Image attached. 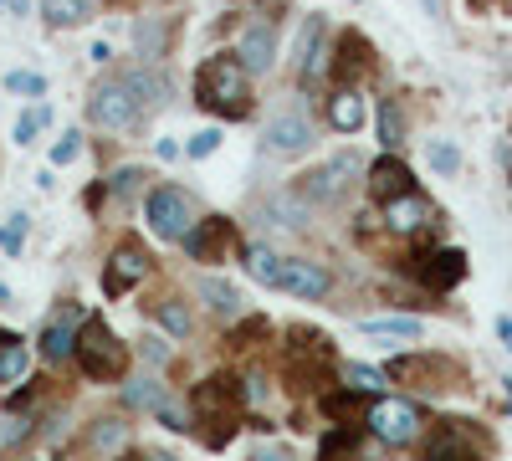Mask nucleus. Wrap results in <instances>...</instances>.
Returning a JSON list of instances; mask_svg holds the SVG:
<instances>
[{
	"label": "nucleus",
	"instance_id": "nucleus-1",
	"mask_svg": "<svg viewBox=\"0 0 512 461\" xmlns=\"http://www.w3.org/2000/svg\"><path fill=\"white\" fill-rule=\"evenodd\" d=\"M251 72L236 62V52L231 57H210V62H200V72H195V98L210 108V113H221V118H246L251 113V82H246Z\"/></svg>",
	"mask_w": 512,
	"mask_h": 461
},
{
	"label": "nucleus",
	"instance_id": "nucleus-2",
	"mask_svg": "<svg viewBox=\"0 0 512 461\" xmlns=\"http://www.w3.org/2000/svg\"><path fill=\"white\" fill-rule=\"evenodd\" d=\"M72 359H77V369L88 374V380H98V385L118 380V374L128 369V349L118 344V333H113L103 318H82Z\"/></svg>",
	"mask_w": 512,
	"mask_h": 461
},
{
	"label": "nucleus",
	"instance_id": "nucleus-3",
	"mask_svg": "<svg viewBox=\"0 0 512 461\" xmlns=\"http://www.w3.org/2000/svg\"><path fill=\"white\" fill-rule=\"evenodd\" d=\"M88 118H93V129H103V134H134L144 123V103L128 93L118 82V72H113V82H98V88H93Z\"/></svg>",
	"mask_w": 512,
	"mask_h": 461
},
{
	"label": "nucleus",
	"instance_id": "nucleus-4",
	"mask_svg": "<svg viewBox=\"0 0 512 461\" xmlns=\"http://www.w3.org/2000/svg\"><path fill=\"white\" fill-rule=\"evenodd\" d=\"M364 426L384 441V446H415L425 431V415L415 400H395V395H379L364 415Z\"/></svg>",
	"mask_w": 512,
	"mask_h": 461
},
{
	"label": "nucleus",
	"instance_id": "nucleus-5",
	"mask_svg": "<svg viewBox=\"0 0 512 461\" xmlns=\"http://www.w3.org/2000/svg\"><path fill=\"white\" fill-rule=\"evenodd\" d=\"M144 221L159 241H185V231L195 226V200L180 185H154L144 195Z\"/></svg>",
	"mask_w": 512,
	"mask_h": 461
},
{
	"label": "nucleus",
	"instance_id": "nucleus-6",
	"mask_svg": "<svg viewBox=\"0 0 512 461\" xmlns=\"http://www.w3.org/2000/svg\"><path fill=\"white\" fill-rule=\"evenodd\" d=\"M359 180V154H333L328 164H318V170L297 175V195H303L308 205H338Z\"/></svg>",
	"mask_w": 512,
	"mask_h": 461
},
{
	"label": "nucleus",
	"instance_id": "nucleus-7",
	"mask_svg": "<svg viewBox=\"0 0 512 461\" xmlns=\"http://www.w3.org/2000/svg\"><path fill=\"white\" fill-rule=\"evenodd\" d=\"M236 226L226 216H205L185 231V251H190V262H226L231 257V246H236Z\"/></svg>",
	"mask_w": 512,
	"mask_h": 461
},
{
	"label": "nucleus",
	"instance_id": "nucleus-8",
	"mask_svg": "<svg viewBox=\"0 0 512 461\" xmlns=\"http://www.w3.org/2000/svg\"><path fill=\"white\" fill-rule=\"evenodd\" d=\"M318 144V129L303 108H282L272 123H267V149L272 154H308Z\"/></svg>",
	"mask_w": 512,
	"mask_h": 461
},
{
	"label": "nucleus",
	"instance_id": "nucleus-9",
	"mask_svg": "<svg viewBox=\"0 0 512 461\" xmlns=\"http://www.w3.org/2000/svg\"><path fill=\"white\" fill-rule=\"evenodd\" d=\"M272 287L292 292V298H308V303H318L323 292L333 287V277H328V267H323V262L287 257V262H277V282H272Z\"/></svg>",
	"mask_w": 512,
	"mask_h": 461
},
{
	"label": "nucleus",
	"instance_id": "nucleus-10",
	"mask_svg": "<svg viewBox=\"0 0 512 461\" xmlns=\"http://www.w3.org/2000/svg\"><path fill=\"white\" fill-rule=\"evenodd\" d=\"M144 277H149V251L139 241H123L108 257V267H103V292L108 298H123V292L134 282H144Z\"/></svg>",
	"mask_w": 512,
	"mask_h": 461
},
{
	"label": "nucleus",
	"instance_id": "nucleus-11",
	"mask_svg": "<svg viewBox=\"0 0 512 461\" xmlns=\"http://www.w3.org/2000/svg\"><path fill=\"white\" fill-rule=\"evenodd\" d=\"M415 277L431 287V292H451V287L466 277V251H461V246L425 251V257H415Z\"/></svg>",
	"mask_w": 512,
	"mask_h": 461
},
{
	"label": "nucleus",
	"instance_id": "nucleus-12",
	"mask_svg": "<svg viewBox=\"0 0 512 461\" xmlns=\"http://www.w3.org/2000/svg\"><path fill=\"white\" fill-rule=\"evenodd\" d=\"M236 62L256 77V72H272L277 62V26L272 21H251L241 36H236Z\"/></svg>",
	"mask_w": 512,
	"mask_h": 461
},
{
	"label": "nucleus",
	"instance_id": "nucleus-13",
	"mask_svg": "<svg viewBox=\"0 0 512 461\" xmlns=\"http://www.w3.org/2000/svg\"><path fill=\"white\" fill-rule=\"evenodd\" d=\"M436 221V211H431V200L425 195H395V200H384V226H390L395 236H415V231H425Z\"/></svg>",
	"mask_w": 512,
	"mask_h": 461
},
{
	"label": "nucleus",
	"instance_id": "nucleus-14",
	"mask_svg": "<svg viewBox=\"0 0 512 461\" xmlns=\"http://www.w3.org/2000/svg\"><path fill=\"white\" fill-rule=\"evenodd\" d=\"M364 118H369L364 93L354 88V82H338L333 98H328V129H338V134H359V129H364Z\"/></svg>",
	"mask_w": 512,
	"mask_h": 461
},
{
	"label": "nucleus",
	"instance_id": "nucleus-15",
	"mask_svg": "<svg viewBox=\"0 0 512 461\" xmlns=\"http://www.w3.org/2000/svg\"><path fill=\"white\" fill-rule=\"evenodd\" d=\"M118 82H123V88L144 103V113L169 103V77H164V72H154V67H123V72H118Z\"/></svg>",
	"mask_w": 512,
	"mask_h": 461
},
{
	"label": "nucleus",
	"instance_id": "nucleus-16",
	"mask_svg": "<svg viewBox=\"0 0 512 461\" xmlns=\"http://www.w3.org/2000/svg\"><path fill=\"white\" fill-rule=\"evenodd\" d=\"M369 190H374L379 200H395V195H410L415 180H410V170H405L395 154H384V159L369 164Z\"/></svg>",
	"mask_w": 512,
	"mask_h": 461
},
{
	"label": "nucleus",
	"instance_id": "nucleus-17",
	"mask_svg": "<svg viewBox=\"0 0 512 461\" xmlns=\"http://www.w3.org/2000/svg\"><path fill=\"white\" fill-rule=\"evenodd\" d=\"M72 323H77V308H62V313H52V323H47V328H41V354H47L52 364L72 359V349H77Z\"/></svg>",
	"mask_w": 512,
	"mask_h": 461
},
{
	"label": "nucleus",
	"instance_id": "nucleus-18",
	"mask_svg": "<svg viewBox=\"0 0 512 461\" xmlns=\"http://www.w3.org/2000/svg\"><path fill=\"white\" fill-rule=\"evenodd\" d=\"M241 380H205L195 395H190V405H195V415H226V410H236L241 400H246V390H236Z\"/></svg>",
	"mask_w": 512,
	"mask_h": 461
},
{
	"label": "nucleus",
	"instance_id": "nucleus-19",
	"mask_svg": "<svg viewBox=\"0 0 512 461\" xmlns=\"http://www.w3.org/2000/svg\"><path fill=\"white\" fill-rule=\"evenodd\" d=\"M267 216H272V226L282 221L287 231H308V221H313V205L297 195V190H277L272 200H267Z\"/></svg>",
	"mask_w": 512,
	"mask_h": 461
},
{
	"label": "nucleus",
	"instance_id": "nucleus-20",
	"mask_svg": "<svg viewBox=\"0 0 512 461\" xmlns=\"http://www.w3.org/2000/svg\"><path fill=\"white\" fill-rule=\"evenodd\" d=\"M93 0H41V16H47V26L67 31V26H88L93 21Z\"/></svg>",
	"mask_w": 512,
	"mask_h": 461
},
{
	"label": "nucleus",
	"instance_id": "nucleus-21",
	"mask_svg": "<svg viewBox=\"0 0 512 461\" xmlns=\"http://www.w3.org/2000/svg\"><path fill=\"white\" fill-rule=\"evenodd\" d=\"M369 41L359 36V31H344V41H338V77L344 82H354V72H364L369 67Z\"/></svg>",
	"mask_w": 512,
	"mask_h": 461
},
{
	"label": "nucleus",
	"instance_id": "nucleus-22",
	"mask_svg": "<svg viewBox=\"0 0 512 461\" xmlns=\"http://www.w3.org/2000/svg\"><path fill=\"white\" fill-rule=\"evenodd\" d=\"M195 292H200V298H205L210 308H216L221 318L241 313V292H236L231 282H221V277H200V282H195Z\"/></svg>",
	"mask_w": 512,
	"mask_h": 461
},
{
	"label": "nucleus",
	"instance_id": "nucleus-23",
	"mask_svg": "<svg viewBox=\"0 0 512 461\" xmlns=\"http://www.w3.org/2000/svg\"><path fill=\"white\" fill-rule=\"evenodd\" d=\"M154 318H159V328L175 333V339H185V333L195 328V318H190L185 298H164V303H154Z\"/></svg>",
	"mask_w": 512,
	"mask_h": 461
},
{
	"label": "nucleus",
	"instance_id": "nucleus-24",
	"mask_svg": "<svg viewBox=\"0 0 512 461\" xmlns=\"http://www.w3.org/2000/svg\"><path fill=\"white\" fill-rule=\"evenodd\" d=\"M344 385H349L354 395H374V390L390 385V369H374V364H349V369H344Z\"/></svg>",
	"mask_w": 512,
	"mask_h": 461
},
{
	"label": "nucleus",
	"instance_id": "nucleus-25",
	"mask_svg": "<svg viewBox=\"0 0 512 461\" xmlns=\"http://www.w3.org/2000/svg\"><path fill=\"white\" fill-rule=\"evenodd\" d=\"M425 461H482V456H472V451H466L461 431L451 426V431H441V436L431 441V451H425Z\"/></svg>",
	"mask_w": 512,
	"mask_h": 461
},
{
	"label": "nucleus",
	"instance_id": "nucleus-26",
	"mask_svg": "<svg viewBox=\"0 0 512 461\" xmlns=\"http://www.w3.org/2000/svg\"><path fill=\"white\" fill-rule=\"evenodd\" d=\"M159 400H164V385L149 380V374H144V380H128V385H123V405H128V410H154Z\"/></svg>",
	"mask_w": 512,
	"mask_h": 461
},
{
	"label": "nucleus",
	"instance_id": "nucleus-27",
	"mask_svg": "<svg viewBox=\"0 0 512 461\" xmlns=\"http://www.w3.org/2000/svg\"><path fill=\"white\" fill-rule=\"evenodd\" d=\"M26 369H31V349H26V339H16V344L0 349V385H16Z\"/></svg>",
	"mask_w": 512,
	"mask_h": 461
},
{
	"label": "nucleus",
	"instance_id": "nucleus-28",
	"mask_svg": "<svg viewBox=\"0 0 512 461\" xmlns=\"http://www.w3.org/2000/svg\"><path fill=\"white\" fill-rule=\"evenodd\" d=\"M318 461H364V456H359L354 431H328V436H323V446H318Z\"/></svg>",
	"mask_w": 512,
	"mask_h": 461
},
{
	"label": "nucleus",
	"instance_id": "nucleus-29",
	"mask_svg": "<svg viewBox=\"0 0 512 461\" xmlns=\"http://www.w3.org/2000/svg\"><path fill=\"white\" fill-rule=\"evenodd\" d=\"M379 144L390 149V154H395V149L405 144V118H400V108H395L390 98L379 103Z\"/></svg>",
	"mask_w": 512,
	"mask_h": 461
},
{
	"label": "nucleus",
	"instance_id": "nucleus-30",
	"mask_svg": "<svg viewBox=\"0 0 512 461\" xmlns=\"http://www.w3.org/2000/svg\"><path fill=\"white\" fill-rule=\"evenodd\" d=\"M364 333H374V339H420V323L415 318H369Z\"/></svg>",
	"mask_w": 512,
	"mask_h": 461
},
{
	"label": "nucleus",
	"instance_id": "nucleus-31",
	"mask_svg": "<svg viewBox=\"0 0 512 461\" xmlns=\"http://www.w3.org/2000/svg\"><path fill=\"white\" fill-rule=\"evenodd\" d=\"M144 180H149V170H139V164H123V170L108 175V190H113L118 200H128V195H139V190H144Z\"/></svg>",
	"mask_w": 512,
	"mask_h": 461
},
{
	"label": "nucleus",
	"instance_id": "nucleus-32",
	"mask_svg": "<svg viewBox=\"0 0 512 461\" xmlns=\"http://www.w3.org/2000/svg\"><path fill=\"white\" fill-rule=\"evenodd\" d=\"M246 272L256 277V282H277V257H272V251L267 246H246Z\"/></svg>",
	"mask_w": 512,
	"mask_h": 461
},
{
	"label": "nucleus",
	"instance_id": "nucleus-33",
	"mask_svg": "<svg viewBox=\"0 0 512 461\" xmlns=\"http://www.w3.org/2000/svg\"><path fill=\"white\" fill-rule=\"evenodd\" d=\"M425 159H431L436 175H456V170H461V154H456V144H446V139H436L431 149H425Z\"/></svg>",
	"mask_w": 512,
	"mask_h": 461
},
{
	"label": "nucleus",
	"instance_id": "nucleus-34",
	"mask_svg": "<svg viewBox=\"0 0 512 461\" xmlns=\"http://www.w3.org/2000/svg\"><path fill=\"white\" fill-rule=\"evenodd\" d=\"M123 441H128V426H123V421H98V426H93V446H98V451H118Z\"/></svg>",
	"mask_w": 512,
	"mask_h": 461
},
{
	"label": "nucleus",
	"instance_id": "nucleus-35",
	"mask_svg": "<svg viewBox=\"0 0 512 461\" xmlns=\"http://www.w3.org/2000/svg\"><path fill=\"white\" fill-rule=\"evenodd\" d=\"M6 88L21 93V98H41V93H47V77H41V72H11Z\"/></svg>",
	"mask_w": 512,
	"mask_h": 461
},
{
	"label": "nucleus",
	"instance_id": "nucleus-36",
	"mask_svg": "<svg viewBox=\"0 0 512 461\" xmlns=\"http://www.w3.org/2000/svg\"><path fill=\"white\" fill-rule=\"evenodd\" d=\"M139 52H144V57H164V52H169V31L144 21V26H139Z\"/></svg>",
	"mask_w": 512,
	"mask_h": 461
},
{
	"label": "nucleus",
	"instance_id": "nucleus-37",
	"mask_svg": "<svg viewBox=\"0 0 512 461\" xmlns=\"http://www.w3.org/2000/svg\"><path fill=\"white\" fill-rule=\"evenodd\" d=\"M41 129H47V108H26V113L16 118V144H31Z\"/></svg>",
	"mask_w": 512,
	"mask_h": 461
},
{
	"label": "nucleus",
	"instance_id": "nucleus-38",
	"mask_svg": "<svg viewBox=\"0 0 512 461\" xmlns=\"http://www.w3.org/2000/svg\"><path fill=\"white\" fill-rule=\"evenodd\" d=\"M216 149H221V129H200V134L185 144L190 159H205V154H216Z\"/></svg>",
	"mask_w": 512,
	"mask_h": 461
},
{
	"label": "nucleus",
	"instance_id": "nucleus-39",
	"mask_svg": "<svg viewBox=\"0 0 512 461\" xmlns=\"http://www.w3.org/2000/svg\"><path fill=\"white\" fill-rule=\"evenodd\" d=\"M77 154H82V134H77V129H72V134H62V139L52 144V164H72Z\"/></svg>",
	"mask_w": 512,
	"mask_h": 461
},
{
	"label": "nucleus",
	"instance_id": "nucleus-40",
	"mask_svg": "<svg viewBox=\"0 0 512 461\" xmlns=\"http://www.w3.org/2000/svg\"><path fill=\"white\" fill-rule=\"evenodd\" d=\"M154 415H159V421H164L169 431H190V421H185V410H180L175 400H159V405H154Z\"/></svg>",
	"mask_w": 512,
	"mask_h": 461
},
{
	"label": "nucleus",
	"instance_id": "nucleus-41",
	"mask_svg": "<svg viewBox=\"0 0 512 461\" xmlns=\"http://www.w3.org/2000/svg\"><path fill=\"white\" fill-rule=\"evenodd\" d=\"M256 333H267V318H251V323H241V328L231 333V344H246V339H256Z\"/></svg>",
	"mask_w": 512,
	"mask_h": 461
},
{
	"label": "nucleus",
	"instance_id": "nucleus-42",
	"mask_svg": "<svg viewBox=\"0 0 512 461\" xmlns=\"http://www.w3.org/2000/svg\"><path fill=\"white\" fill-rule=\"evenodd\" d=\"M139 349H144V359H149V364H164V359H169V344H164V339H144Z\"/></svg>",
	"mask_w": 512,
	"mask_h": 461
},
{
	"label": "nucleus",
	"instance_id": "nucleus-43",
	"mask_svg": "<svg viewBox=\"0 0 512 461\" xmlns=\"http://www.w3.org/2000/svg\"><path fill=\"white\" fill-rule=\"evenodd\" d=\"M251 461H297V456H292V451H282V446H262Z\"/></svg>",
	"mask_w": 512,
	"mask_h": 461
},
{
	"label": "nucleus",
	"instance_id": "nucleus-44",
	"mask_svg": "<svg viewBox=\"0 0 512 461\" xmlns=\"http://www.w3.org/2000/svg\"><path fill=\"white\" fill-rule=\"evenodd\" d=\"M497 339H502L507 354H512V318H497Z\"/></svg>",
	"mask_w": 512,
	"mask_h": 461
},
{
	"label": "nucleus",
	"instance_id": "nucleus-45",
	"mask_svg": "<svg viewBox=\"0 0 512 461\" xmlns=\"http://www.w3.org/2000/svg\"><path fill=\"white\" fill-rule=\"evenodd\" d=\"M21 339V333H11V328H0V349H6V344H16Z\"/></svg>",
	"mask_w": 512,
	"mask_h": 461
},
{
	"label": "nucleus",
	"instance_id": "nucleus-46",
	"mask_svg": "<svg viewBox=\"0 0 512 461\" xmlns=\"http://www.w3.org/2000/svg\"><path fill=\"white\" fill-rule=\"evenodd\" d=\"M420 6H425V11H431V16H441V0H420Z\"/></svg>",
	"mask_w": 512,
	"mask_h": 461
},
{
	"label": "nucleus",
	"instance_id": "nucleus-47",
	"mask_svg": "<svg viewBox=\"0 0 512 461\" xmlns=\"http://www.w3.org/2000/svg\"><path fill=\"white\" fill-rule=\"evenodd\" d=\"M118 461H149V456H139V451H128V456H118Z\"/></svg>",
	"mask_w": 512,
	"mask_h": 461
},
{
	"label": "nucleus",
	"instance_id": "nucleus-48",
	"mask_svg": "<svg viewBox=\"0 0 512 461\" xmlns=\"http://www.w3.org/2000/svg\"><path fill=\"white\" fill-rule=\"evenodd\" d=\"M0 303H11V287L6 282H0Z\"/></svg>",
	"mask_w": 512,
	"mask_h": 461
},
{
	"label": "nucleus",
	"instance_id": "nucleus-49",
	"mask_svg": "<svg viewBox=\"0 0 512 461\" xmlns=\"http://www.w3.org/2000/svg\"><path fill=\"white\" fill-rule=\"evenodd\" d=\"M149 461H175V456H169V451H154V456H149Z\"/></svg>",
	"mask_w": 512,
	"mask_h": 461
},
{
	"label": "nucleus",
	"instance_id": "nucleus-50",
	"mask_svg": "<svg viewBox=\"0 0 512 461\" xmlns=\"http://www.w3.org/2000/svg\"><path fill=\"white\" fill-rule=\"evenodd\" d=\"M6 6H11V11H26V0H6Z\"/></svg>",
	"mask_w": 512,
	"mask_h": 461
}]
</instances>
